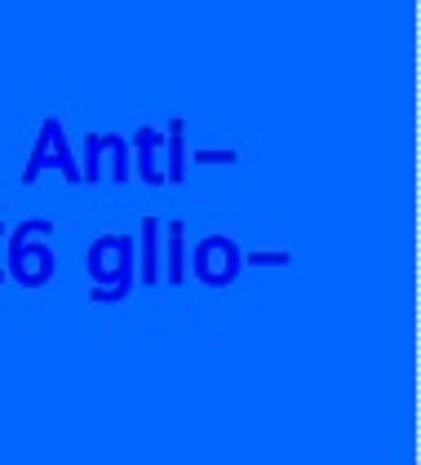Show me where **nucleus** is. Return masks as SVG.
<instances>
[{
  "label": "nucleus",
  "mask_w": 421,
  "mask_h": 465,
  "mask_svg": "<svg viewBox=\"0 0 421 465\" xmlns=\"http://www.w3.org/2000/svg\"><path fill=\"white\" fill-rule=\"evenodd\" d=\"M85 271L94 280V302H125L134 292V280H138V240L134 235H103L89 244V257H85Z\"/></svg>",
  "instance_id": "f257e3e1"
},
{
  "label": "nucleus",
  "mask_w": 421,
  "mask_h": 465,
  "mask_svg": "<svg viewBox=\"0 0 421 465\" xmlns=\"http://www.w3.org/2000/svg\"><path fill=\"white\" fill-rule=\"evenodd\" d=\"M54 222L49 217H27L9 231V257H5V275L23 288H45L58 271V257L49 249Z\"/></svg>",
  "instance_id": "f03ea898"
},
{
  "label": "nucleus",
  "mask_w": 421,
  "mask_h": 465,
  "mask_svg": "<svg viewBox=\"0 0 421 465\" xmlns=\"http://www.w3.org/2000/svg\"><path fill=\"white\" fill-rule=\"evenodd\" d=\"M245 271V249L231 235H205L191 252V275L205 288H231Z\"/></svg>",
  "instance_id": "7ed1b4c3"
},
{
  "label": "nucleus",
  "mask_w": 421,
  "mask_h": 465,
  "mask_svg": "<svg viewBox=\"0 0 421 465\" xmlns=\"http://www.w3.org/2000/svg\"><path fill=\"white\" fill-rule=\"evenodd\" d=\"M45 169H58L71 186H80V164H75V155H71L67 134H63L58 120H45V124H40L35 146H32V160H27V169H23V186H35Z\"/></svg>",
  "instance_id": "20e7f679"
},
{
  "label": "nucleus",
  "mask_w": 421,
  "mask_h": 465,
  "mask_svg": "<svg viewBox=\"0 0 421 465\" xmlns=\"http://www.w3.org/2000/svg\"><path fill=\"white\" fill-rule=\"evenodd\" d=\"M103 164H111V178L129 182L134 173V146L120 134H85V164H80V182H103Z\"/></svg>",
  "instance_id": "39448f33"
},
{
  "label": "nucleus",
  "mask_w": 421,
  "mask_h": 465,
  "mask_svg": "<svg viewBox=\"0 0 421 465\" xmlns=\"http://www.w3.org/2000/svg\"><path fill=\"white\" fill-rule=\"evenodd\" d=\"M129 146H134L138 178L146 182V186H169V178H165V134H160V129H151V124H142Z\"/></svg>",
  "instance_id": "423d86ee"
},
{
  "label": "nucleus",
  "mask_w": 421,
  "mask_h": 465,
  "mask_svg": "<svg viewBox=\"0 0 421 465\" xmlns=\"http://www.w3.org/2000/svg\"><path fill=\"white\" fill-rule=\"evenodd\" d=\"M160 235H165V226L155 222V217H142L138 226V280L146 288H155L165 280V252H160Z\"/></svg>",
  "instance_id": "0eeeda50"
},
{
  "label": "nucleus",
  "mask_w": 421,
  "mask_h": 465,
  "mask_svg": "<svg viewBox=\"0 0 421 465\" xmlns=\"http://www.w3.org/2000/svg\"><path fill=\"white\" fill-rule=\"evenodd\" d=\"M165 178L169 186L186 182V120H169L165 129Z\"/></svg>",
  "instance_id": "6e6552de"
},
{
  "label": "nucleus",
  "mask_w": 421,
  "mask_h": 465,
  "mask_svg": "<svg viewBox=\"0 0 421 465\" xmlns=\"http://www.w3.org/2000/svg\"><path fill=\"white\" fill-rule=\"evenodd\" d=\"M165 240H169V249H165V280H169V284H182V280H186V226H182V222H169V226H165Z\"/></svg>",
  "instance_id": "1a4fd4ad"
},
{
  "label": "nucleus",
  "mask_w": 421,
  "mask_h": 465,
  "mask_svg": "<svg viewBox=\"0 0 421 465\" xmlns=\"http://www.w3.org/2000/svg\"><path fill=\"white\" fill-rule=\"evenodd\" d=\"M245 266H288V252H245Z\"/></svg>",
  "instance_id": "9d476101"
},
{
  "label": "nucleus",
  "mask_w": 421,
  "mask_h": 465,
  "mask_svg": "<svg viewBox=\"0 0 421 465\" xmlns=\"http://www.w3.org/2000/svg\"><path fill=\"white\" fill-rule=\"evenodd\" d=\"M236 151H195V164H236Z\"/></svg>",
  "instance_id": "9b49d317"
},
{
  "label": "nucleus",
  "mask_w": 421,
  "mask_h": 465,
  "mask_svg": "<svg viewBox=\"0 0 421 465\" xmlns=\"http://www.w3.org/2000/svg\"><path fill=\"white\" fill-rule=\"evenodd\" d=\"M0 235H9V226H5V222H0ZM0 284H5V266H0Z\"/></svg>",
  "instance_id": "f8f14e48"
}]
</instances>
